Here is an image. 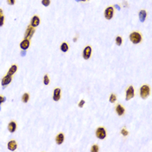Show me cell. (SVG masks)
I'll return each mask as SVG.
<instances>
[{"instance_id": "cell-1", "label": "cell", "mask_w": 152, "mask_h": 152, "mask_svg": "<svg viewBox=\"0 0 152 152\" xmlns=\"http://www.w3.org/2000/svg\"><path fill=\"white\" fill-rule=\"evenodd\" d=\"M129 40L132 42V44H137L139 43H141V41H142V35L139 32L134 31V32L130 33V35H129Z\"/></svg>"}, {"instance_id": "cell-2", "label": "cell", "mask_w": 152, "mask_h": 152, "mask_svg": "<svg viewBox=\"0 0 152 152\" xmlns=\"http://www.w3.org/2000/svg\"><path fill=\"white\" fill-rule=\"evenodd\" d=\"M150 94V88L149 85L144 84L140 88V96L143 99H146Z\"/></svg>"}, {"instance_id": "cell-3", "label": "cell", "mask_w": 152, "mask_h": 152, "mask_svg": "<svg viewBox=\"0 0 152 152\" xmlns=\"http://www.w3.org/2000/svg\"><path fill=\"white\" fill-rule=\"evenodd\" d=\"M107 136V132H106V129L103 127H99L96 130V137H97L98 139H101V140H103Z\"/></svg>"}, {"instance_id": "cell-4", "label": "cell", "mask_w": 152, "mask_h": 152, "mask_svg": "<svg viewBox=\"0 0 152 152\" xmlns=\"http://www.w3.org/2000/svg\"><path fill=\"white\" fill-rule=\"evenodd\" d=\"M135 96V89L132 85L129 86L126 90V96H125V99L126 101H129L130 99H132Z\"/></svg>"}, {"instance_id": "cell-5", "label": "cell", "mask_w": 152, "mask_h": 152, "mask_svg": "<svg viewBox=\"0 0 152 152\" xmlns=\"http://www.w3.org/2000/svg\"><path fill=\"white\" fill-rule=\"evenodd\" d=\"M35 33V27L31 26V25H28L26 29V31H25V39H29L32 38L33 34Z\"/></svg>"}, {"instance_id": "cell-6", "label": "cell", "mask_w": 152, "mask_h": 152, "mask_svg": "<svg viewBox=\"0 0 152 152\" xmlns=\"http://www.w3.org/2000/svg\"><path fill=\"white\" fill-rule=\"evenodd\" d=\"M114 16V8L112 6H109L106 8V10L104 11V17L106 19L110 20Z\"/></svg>"}, {"instance_id": "cell-7", "label": "cell", "mask_w": 152, "mask_h": 152, "mask_svg": "<svg viewBox=\"0 0 152 152\" xmlns=\"http://www.w3.org/2000/svg\"><path fill=\"white\" fill-rule=\"evenodd\" d=\"M91 53H92V49H91L90 46H86L84 48V51H83V57H84L85 60H88V59L90 57Z\"/></svg>"}, {"instance_id": "cell-8", "label": "cell", "mask_w": 152, "mask_h": 152, "mask_svg": "<svg viewBox=\"0 0 152 152\" xmlns=\"http://www.w3.org/2000/svg\"><path fill=\"white\" fill-rule=\"evenodd\" d=\"M12 76H10V75H5V76H4V78L2 79V82H1V84H2L3 87H4V86L8 85L9 84H11V82H12Z\"/></svg>"}, {"instance_id": "cell-9", "label": "cell", "mask_w": 152, "mask_h": 152, "mask_svg": "<svg viewBox=\"0 0 152 152\" xmlns=\"http://www.w3.org/2000/svg\"><path fill=\"white\" fill-rule=\"evenodd\" d=\"M61 98V89L60 88H56L53 91V100L54 101H59Z\"/></svg>"}, {"instance_id": "cell-10", "label": "cell", "mask_w": 152, "mask_h": 152, "mask_svg": "<svg viewBox=\"0 0 152 152\" xmlns=\"http://www.w3.org/2000/svg\"><path fill=\"white\" fill-rule=\"evenodd\" d=\"M115 110H116V113L118 116H123V115H124V113H125V109L122 106L121 104L116 105Z\"/></svg>"}, {"instance_id": "cell-11", "label": "cell", "mask_w": 152, "mask_h": 152, "mask_svg": "<svg viewBox=\"0 0 152 152\" xmlns=\"http://www.w3.org/2000/svg\"><path fill=\"white\" fill-rule=\"evenodd\" d=\"M7 146H8V149H9V150H11V151H14V150H17V142H16V141H14V140L10 141L9 143H8Z\"/></svg>"}, {"instance_id": "cell-12", "label": "cell", "mask_w": 152, "mask_h": 152, "mask_svg": "<svg viewBox=\"0 0 152 152\" xmlns=\"http://www.w3.org/2000/svg\"><path fill=\"white\" fill-rule=\"evenodd\" d=\"M29 47H30V40L29 39H24L20 43V48L24 51H26Z\"/></svg>"}, {"instance_id": "cell-13", "label": "cell", "mask_w": 152, "mask_h": 152, "mask_svg": "<svg viewBox=\"0 0 152 152\" xmlns=\"http://www.w3.org/2000/svg\"><path fill=\"white\" fill-rule=\"evenodd\" d=\"M39 24H40V19L38 16H34V17L31 18V20H30V25L33 27L38 26Z\"/></svg>"}, {"instance_id": "cell-14", "label": "cell", "mask_w": 152, "mask_h": 152, "mask_svg": "<svg viewBox=\"0 0 152 152\" xmlns=\"http://www.w3.org/2000/svg\"><path fill=\"white\" fill-rule=\"evenodd\" d=\"M8 129H9V131L11 133L15 132L16 129H17V124H16V122H14V121L11 122V123L8 124Z\"/></svg>"}, {"instance_id": "cell-15", "label": "cell", "mask_w": 152, "mask_h": 152, "mask_svg": "<svg viewBox=\"0 0 152 152\" xmlns=\"http://www.w3.org/2000/svg\"><path fill=\"white\" fill-rule=\"evenodd\" d=\"M64 141V135L63 133H59L58 135L56 137V143L57 144H62Z\"/></svg>"}, {"instance_id": "cell-16", "label": "cell", "mask_w": 152, "mask_h": 152, "mask_svg": "<svg viewBox=\"0 0 152 152\" xmlns=\"http://www.w3.org/2000/svg\"><path fill=\"white\" fill-rule=\"evenodd\" d=\"M146 17H147L146 11H144V10H142V11H140V12H139V19H140L141 22H144Z\"/></svg>"}, {"instance_id": "cell-17", "label": "cell", "mask_w": 152, "mask_h": 152, "mask_svg": "<svg viewBox=\"0 0 152 152\" xmlns=\"http://www.w3.org/2000/svg\"><path fill=\"white\" fill-rule=\"evenodd\" d=\"M17 70V65H16V64L12 65V67L10 68V70H9V71H8L7 74L10 75V76H12V75H14L16 73Z\"/></svg>"}, {"instance_id": "cell-18", "label": "cell", "mask_w": 152, "mask_h": 152, "mask_svg": "<svg viewBox=\"0 0 152 152\" xmlns=\"http://www.w3.org/2000/svg\"><path fill=\"white\" fill-rule=\"evenodd\" d=\"M60 50L62 51L63 52H66V51H68V50H69V45H68V44L67 43H65V42H63V44H61V46H60Z\"/></svg>"}, {"instance_id": "cell-19", "label": "cell", "mask_w": 152, "mask_h": 152, "mask_svg": "<svg viewBox=\"0 0 152 152\" xmlns=\"http://www.w3.org/2000/svg\"><path fill=\"white\" fill-rule=\"evenodd\" d=\"M29 99H30V95L28 93H25L22 97V102L23 103H28Z\"/></svg>"}, {"instance_id": "cell-20", "label": "cell", "mask_w": 152, "mask_h": 152, "mask_svg": "<svg viewBox=\"0 0 152 152\" xmlns=\"http://www.w3.org/2000/svg\"><path fill=\"white\" fill-rule=\"evenodd\" d=\"M44 84L45 85H49L50 84V78H49V75H44Z\"/></svg>"}, {"instance_id": "cell-21", "label": "cell", "mask_w": 152, "mask_h": 152, "mask_svg": "<svg viewBox=\"0 0 152 152\" xmlns=\"http://www.w3.org/2000/svg\"><path fill=\"white\" fill-rule=\"evenodd\" d=\"M116 96L115 94H111L110 96V102L111 103H116Z\"/></svg>"}, {"instance_id": "cell-22", "label": "cell", "mask_w": 152, "mask_h": 152, "mask_svg": "<svg viewBox=\"0 0 152 152\" xmlns=\"http://www.w3.org/2000/svg\"><path fill=\"white\" fill-rule=\"evenodd\" d=\"M122 42H123V39H122L121 37H116V44L118 46H120L122 44Z\"/></svg>"}, {"instance_id": "cell-23", "label": "cell", "mask_w": 152, "mask_h": 152, "mask_svg": "<svg viewBox=\"0 0 152 152\" xmlns=\"http://www.w3.org/2000/svg\"><path fill=\"white\" fill-rule=\"evenodd\" d=\"M99 150V147L97 144H94L93 146H92V148H91L90 151L91 152H97Z\"/></svg>"}, {"instance_id": "cell-24", "label": "cell", "mask_w": 152, "mask_h": 152, "mask_svg": "<svg viewBox=\"0 0 152 152\" xmlns=\"http://www.w3.org/2000/svg\"><path fill=\"white\" fill-rule=\"evenodd\" d=\"M121 134H122V135H123V136H124V137H126V136L129 135V132H128V130L125 129V128H124V129H122V130H121Z\"/></svg>"}, {"instance_id": "cell-25", "label": "cell", "mask_w": 152, "mask_h": 152, "mask_svg": "<svg viewBox=\"0 0 152 152\" xmlns=\"http://www.w3.org/2000/svg\"><path fill=\"white\" fill-rule=\"evenodd\" d=\"M51 4V0H42V4L44 6H49Z\"/></svg>"}, {"instance_id": "cell-26", "label": "cell", "mask_w": 152, "mask_h": 152, "mask_svg": "<svg viewBox=\"0 0 152 152\" xmlns=\"http://www.w3.org/2000/svg\"><path fill=\"white\" fill-rule=\"evenodd\" d=\"M84 104H85V101H84V99H82V100L79 102V103H78V107H79V108H83Z\"/></svg>"}, {"instance_id": "cell-27", "label": "cell", "mask_w": 152, "mask_h": 152, "mask_svg": "<svg viewBox=\"0 0 152 152\" xmlns=\"http://www.w3.org/2000/svg\"><path fill=\"white\" fill-rule=\"evenodd\" d=\"M4 15H3L0 17V26H3V25H4Z\"/></svg>"}, {"instance_id": "cell-28", "label": "cell", "mask_w": 152, "mask_h": 152, "mask_svg": "<svg viewBox=\"0 0 152 152\" xmlns=\"http://www.w3.org/2000/svg\"><path fill=\"white\" fill-rule=\"evenodd\" d=\"M4 102H5V97H4V96L0 95V104H1V103H3Z\"/></svg>"}, {"instance_id": "cell-29", "label": "cell", "mask_w": 152, "mask_h": 152, "mask_svg": "<svg viewBox=\"0 0 152 152\" xmlns=\"http://www.w3.org/2000/svg\"><path fill=\"white\" fill-rule=\"evenodd\" d=\"M16 0H7V3L8 4H10V5H13L14 4H15Z\"/></svg>"}, {"instance_id": "cell-30", "label": "cell", "mask_w": 152, "mask_h": 152, "mask_svg": "<svg viewBox=\"0 0 152 152\" xmlns=\"http://www.w3.org/2000/svg\"><path fill=\"white\" fill-rule=\"evenodd\" d=\"M1 16H3V11H2V9H0V17Z\"/></svg>"}, {"instance_id": "cell-31", "label": "cell", "mask_w": 152, "mask_h": 152, "mask_svg": "<svg viewBox=\"0 0 152 152\" xmlns=\"http://www.w3.org/2000/svg\"><path fill=\"white\" fill-rule=\"evenodd\" d=\"M76 1H77V2H79V1H83V2H84V1H88V0H76Z\"/></svg>"}]
</instances>
